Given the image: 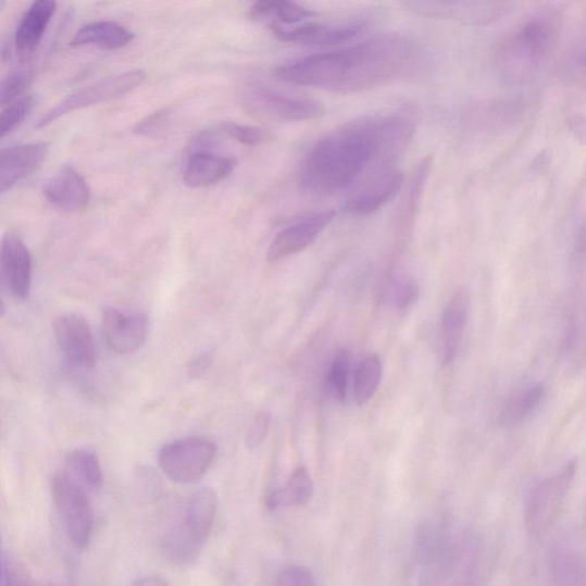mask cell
Masks as SVG:
<instances>
[{"instance_id": "obj_38", "label": "cell", "mask_w": 586, "mask_h": 586, "mask_svg": "<svg viewBox=\"0 0 586 586\" xmlns=\"http://www.w3.org/2000/svg\"><path fill=\"white\" fill-rule=\"evenodd\" d=\"M169 117V111L162 110L153 115L141 121L135 128V133L139 136L154 135L163 127Z\"/></svg>"}, {"instance_id": "obj_31", "label": "cell", "mask_w": 586, "mask_h": 586, "mask_svg": "<svg viewBox=\"0 0 586 586\" xmlns=\"http://www.w3.org/2000/svg\"><path fill=\"white\" fill-rule=\"evenodd\" d=\"M221 133L245 146H260L271 142L275 136L270 129L226 122L221 125Z\"/></svg>"}, {"instance_id": "obj_25", "label": "cell", "mask_w": 586, "mask_h": 586, "mask_svg": "<svg viewBox=\"0 0 586 586\" xmlns=\"http://www.w3.org/2000/svg\"><path fill=\"white\" fill-rule=\"evenodd\" d=\"M403 185V175L396 173L386 182L362 190L346 201L345 211L354 215L372 214L394 201Z\"/></svg>"}, {"instance_id": "obj_9", "label": "cell", "mask_w": 586, "mask_h": 586, "mask_svg": "<svg viewBox=\"0 0 586 586\" xmlns=\"http://www.w3.org/2000/svg\"><path fill=\"white\" fill-rule=\"evenodd\" d=\"M216 456L213 441L188 437L165 445L159 452V465L172 482L195 484L202 479Z\"/></svg>"}, {"instance_id": "obj_21", "label": "cell", "mask_w": 586, "mask_h": 586, "mask_svg": "<svg viewBox=\"0 0 586 586\" xmlns=\"http://www.w3.org/2000/svg\"><path fill=\"white\" fill-rule=\"evenodd\" d=\"M249 16L258 23L266 25L271 30H275L307 23L316 16V13L298 3L264 0V2L254 3L250 8Z\"/></svg>"}, {"instance_id": "obj_14", "label": "cell", "mask_w": 586, "mask_h": 586, "mask_svg": "<svg viewBox=\"0 0 586 586\" xmlns=\"http://www.w3.org/2000/svg\"><path fill=\"white\" fill-rule=\"evenodd\" d=\"M272 32L279 40L290 42V45L325 49L349 45L363 32V26L303 23Z\"/></svg>"}, {"instance_id": "obj_1", "label": "cell", "mask_w": 586, "mask_h": 586, "mask_svg": "<svg viewBox=\"0 0 586 586\" xmlns=\"http://www.w3.org/2000/svg\"><path fill=\"white\" fill-rule=\"evenodd\" d=\"M414 134L415 122L406 114L346 123L311 148L300 164L299 184L319 197L350 190L353 197L396 175Z\"/></svg>"}, {"instance_id": "obj_15", "label": "cell", "mask_w": 586, "mask_h": 586, "mask_svg": "<svg viewBox=\"0 0 586 586\" xmlns=\"http://www.w3.org/2000/svg\"><path fill=\"white\" fill-rule=\"evenodd\" d=\"M49 153V144L30 142L4 148L0 155V191L12 189L36 172Z\"/></svg>"}, {"instance_id": "obj_10", "label": "cell", "mask_w": 586, "mask_h": 586, "mask_svg": "<svg viewBox=\"0 0 586 586\" xmlns=\"http://www.w3.org/2000/svg\"><path fill=\"white\" fill-rule=\"evenodd\" d=\"M52 328L59 349L73 366L95 367L96 342L88 320L77 313H62L54 317Z\"/></svg>"}, {"instance_id": "obj_36", "label": "cell", "mask_w": 586, "mask_h": 586, "mask_svg": "<svg viewBox=\"0 0 586 586\" xmlns=\"http://www.w3.org/2000/svg\"><path fill=\"white\" fill-rule=\"evenodd\" d=\"M272 424V416L266 411H260L251 422L247 436L246 445L249 449H255L262 445L269 436Z\"/></svg>"}, {"instance_id": "obj_27", "label": "cell", "mask_w": 586, "mask_h": 586, "mask_svg": "<svg viewBox=\"0 0 586 586\" xmlns=\"http://www.w3.org/2000/svg\"><path fill=\"white\" fill-rule=\"evenodd\" d=\"M382 361L376 354L366 356L357 366L353 379V394L358 406L371 401L382 381Z\"/></svg>"}, {"instance_id": "obj_40", "label": "cell", "mask_w": 586, "mask_h": 586, "mask_svg": "<svg viewBox=\"0 0 586 586\" xmlns=\"http://www.w3.org/2000/svg\"><path fill=\"white\" fill-rule=\"evenodd\" d=\"M134 586H170L161 576L151 575L139 578Z\"/></svg>"}, {"instance_id": "obj_32", "label": "cell", "mask_w": 586, "mask_h": 586, "mask_svg": "<svg viewBox=\"0 0 586 586\" xmlns=\"http://www.w3.org/2000/svg\"><path fill=\"white\" fill-rule=\"evenodd\" d=\"M37 98L25 96L9 104L0 115V137L4 138L23 123L33 112Z\"/></svg>"}, {"instance_id": "obj_20", "label": "cell", "mask_w": 586, "mask_h": 586, "mask_svg": "<svg viewBox=\"0 0 586 586\" xmlns=\"http://www.w3.org/2000/svg\"><path fill=\"white\" fill-rule=\"evenodd\" d=\"M235 166L232 158L212 151H195L186 163L184 183L190 188L210 187L227 179Z\"/></svg>"}, {"instance_id": "obj_29", "label": "cell", "mask_w": 586, "mask_h": 586, "mask_svg": "<svg viewBox=\"0 0 586 586\" xmlns=\"http://www.w3.org/2000/svg\"><path fill=\"white\" fill-rule=\"evenodd\" d=\"M164 491L161 475L150 466H140L134 474L132 493L138 504H153Z\"/></svg>"}, {"instance_id": "obj_2", "label": "cell", "mask_w": 586, "mask_h": 586, "mask_svg": "<svg viewBox=\"0 0 586 586\" xmlns=\"http://www.w3.org/2000/svg\"><path fill=\"white\" fill-rule=\"evenodd\" d=\"M425 63L426 54L416 40L385 34L352 47L286 62L273 71V76L303 88L352 95L416 76Z\"/></svg>"}, {"instance_id": "obj_22", "label": "cell", "mask_w": 586, "mask_h": 586, "mask_svg": "<svg viewBox=\"0 0 586 586\" xmlns=\"http://www.w3.org/2000/svg\"><path fill=\"white\" fill-rule=\"evenodd\" d=\"M548 586H586V561L574 547L561 543L551 550Z\"/></svg>"}, {"instance_id": "obj_24", "label": "cell", "mask_w": 586, "mask_h": 586, "mask_svg": "<svg viewBox=\"0 0 586 586\" xmlns=\"http://www.w3.org/2000/svg\"><path fill=\"white\" fill-rule=\"evenodd\" d=\"M314 484L306 466L297 467L285 487L270 491L265 499L266 507L272 510L303 507L311 502Z\"/></svg>"}, {"instance_id": "obj_11", "label": "cell", "mask_w": 586, "mask_h": 586, "mask_svg": "<svg viewBox=\"0 0 586 586\" xmlns=\"http://www.w3.org/2000/svg\"><path fill=\"white\" fill-rule=\"evenodd\" d=\"M336 212L323 211L308 216L278 232L269 248L271 263L280 262L312 246L319 236L334 222Z\"/></svg>"}, {"instance_id": "obj_17", "label": "cell", "mask_w": 586, "mask_h": 586, "mask_svg": "<svg viewBox=\"0 0 586 586\" xmlns=\"http://www.w3.org/2000/svg\"><path fill=\"white\" fill-rule=\"evenodd\" d=\"M409 7L428 16L462 21L473 25L493 23L511 10L507 3L494 2L412 3Z\"/></svg>"}, {"instance_id": "obj_23", "label": "cell", "mask_w": 586, "mask_h": 586, "mask_svg": "<svg viewBox=\"0 0 586 586\" xmlns=\"http://www.w3.org/2000/svg\"><path fill=\"white\" fill-rule=\"evenodd\" d=\"M135 39V34L114 21H96L82 27L73 37V47L91 46L101 50L122 49Z\"/></svg>"}, {"instance_id": "obj_18", "label": "cell", "mask_w": 586, "mask_h": 586, "mask_svg": "<svg viewBox=\"0 0 586 586\" xmlns=\"http://www.w3.org/2000/svg\"><path fill=\"white\" fill-rule=\"evenodd\" d=\"M471 299L466 290L456 292L441 316L440 358L444 365L458 358L470 314Z\"/></svg>"}, {"instance_id": "obj_12", "label": "cell", "mask_w": 586, "mask_h": 586, "mask_svg": "<svg viewBox=\"0 0 586 586\" xmlns=\"http://www.w3.org/2000/svg\"><path fill=\"white\" fill-rule=\"evenodd\" d=\"M149 319L142 313H124L114 308L103 312L102 329L108 346L117 354L140 350L149 334Z\"/></svg>"}, {"instance_id": "obj_16", "label": "cell", "mask_w": 586, "mask_h": 586, "mask_svg": "<svg viewBox=\"0 0 586 586\" xmlns=\"http://www.w3.org/2000/svg\"><path fill=\"white\" fill-rule=\"evenodd\" d=\"M46 199L63 212H77L89 205L88 182L72 166H63L42 188Z\"/></svg>"}, {"instance_id": "obj_13", "label": "cell", "mask_w": 586, "mask_h": 586, "mask_svg": "<svg viewBox=\"0 0 586 586\" xmlns=\"http://www.w3.org/2000/svg\"><path fill=\"white\" fill-rule=\"evenodd\" d=\"M0 265L4 285L10 292L18 299H27L32 288L33 258L18 235L8 233L3 236Z\"/></svg>"}, {"instance_id": "obj_7", "label": "cell", "mask_w": 586, "mask_h": 586, "mask_svg": "<svg viewBox=\"0 0 586 586\" xmlns=\"http://www.w3.org/2000/svg\"><path fill=\"white\" fill-rule=\"evenodd\" d=\"M52 496L73 547L85 549L90 545L95 525L88 496L67 472H59L53 476Z\"/></svg>"}, {"instance_id": "obj_3", "label": "cell", "mask_w": 586, "mask_h": 586, "mask_svg": "<svg viewBox=\"0 0 586 586\" xmlns=\"http://www.w3.org/2000/svg\"><path fill=\"white\" fill-rule=\"evenodd\" d=\"M219 511V498L210 488H200L188 499L180 524L161 539L164 556L173 563L185 564L197 559L204 547Z\"/></svg>"}, {"instance_id": "obj_30", "label": "cell", "mask_w": 586, "mask_h": 586, "mask_svg": "<svg viewBox=\"0 0 586 586\" xmlns=\"http://www.w3.org/2000/svg\"><path fill=\"white\" fill-rule=\"evenodd\" d=\"M352 366V354L349 350H341L333 360L328 374V386L333 396L339 401H344L349 388Z\"/></svg>"}, {"instance_id": "obj_8", "label": "cell", "mask_w": 586, "mask_h": 586, "mask_svg": "<svg viewBox=\"0 0 586 586\" xmlns=\"http://www.w3.org/2000/svg\"><path fill=\"white\" fill-rule=\"evenodd\" d=\"M145 79V72L129 71L103 78L72 92L42 115L36 127H47L62 116L85 108L116 100L138 88Z\"/></svg>"}, {"instance_id": "obj_35", "label": "cell", "mask_w": 586, "mask_h": 586, "mask_svg": "<svg viewBox=\"0 0 586 586\" xmlns=\"http://www.w3.org/2000/svg\"><path fill=\"white\" fill-rule=\"evenodd\" d=\"M315 578L313 573L297 564H291L279 572L274 586H314Z\"/></svg>"}, {"instance_id": "obj_33", "label": "cell", "mask_w": 586, "mask_h": 586, "mask_svg": "<svg viewBox=\"0 0 586 586\" xmlns=\"http://www.w3.org/2000/svg\"><path fill=\"white\" fill-rule=\"evenodd\" d=\"M33 79V72L28 70L14 71L9 74L0 86V103L9 105L23 95Z\"/></svg>"}, {"instance_id": "obj_6", "label": "cell", "mask_w": 586, "mask_h": 586, "mask_svg": "<svg viewBox=\"0 0 586 586\" xmlns=\"http://www.w3.org/2000/svg\"><path fill=\"white\" fill-rule=\"evenodd\" d=\"M577 463L571 461L531 488L525 504V527L533 538L545 536L556 524L572 489Z\"/></svg>"}, {"instance_id": "obj_4", "label": "cell", "mask_w": 586, "mask_h": 586, "mask_svg": "<svg viewBox=\"0 0 586 586\" xmlns=\"http://www.w3.org/2000/svg\"><path fill=\"white\" fill-rule=\"evenodd\" d=\"M241 100L255 117L296 123L316 120L325 114V107L312 97L298 95L264 82H249L244 86Z\"/></svg>"}, {"instance_id": "obj_26", "label": "cell", "mask_w": 586, "mask_h": 586, "mask_svg": "<svg viewBox=\"0 0 586 586\" xmlns=\"http://www.w3.org/2000/svg\"><path fill=\"white\" fill-rule=\"evenodd\" d=\"M547 396L545 384H536L521 389L504 403L499 421L506 426L524 423Z\"/></svg>"}, {"instance_id": "obj_28", "label": "cell", "mask_w": 586, "mask_h": 586, "mask_svg": "<svg viewBox=\"0 0 586 586\" xmlns=\"http://www.w3.org/2000/svg\"><path fill=\"white\" fill-rule=\"evenodd\" d=\"M67 466L85 486L98 490L103 485L102 469L97 454L90 450L77 449L68 453Z\"/></svg>"}, {"instance_id": "obj_5", "label": "cell", "mask_w": 586, "mask_h": 586, "mask_svg": "<svg viewBox=\"0 0 586 586\" xmlns=\"http://www.w3.org/2000/svg\"><path fill=\"white\" fill-rule=\"evenodd\" d=\"M551 41V24L545 17H534L507 39L498 53V66L507 78L526 80L546 60Z\"/></svg>"}, {"instance_id": "obj_34", "label": "cell", "mask_w": 586, "mask_h": 586, "mask_svg": "<svg viewBox=\"0 0 586 586\" xmlns=\"http://www.w3.org/2000/svg\"><path fill=\"white\" fill-rule=\"evenodd\" d=\"M419 297V287L414 280L403 278L396 282L389 290V298L399 310L409 309Z\"/></svg>"}, {"instance_id": "obj_19", "label": "cell", "mask_w": 586, "mask_h": 586, "mask_svg": "<svg viewBox=\"0 0 586 586\" xmlns=\"http://www.w3.org/2000/svg\"><path fill=\"white\" fill-rule=\"evenodd\" d=\"M58 4L50 0H37L21 16L14 35L17 55L28 60L38 49L45 37Z\"/></svg>"}, {"instance_id": "obj_37", "label": "cell", "mask_w": 586, "mask_h": 586, "mask_svg": "<svg viewBox=\"0 0 586 586\" xmlns=\"http://www.w3.org/2000/svg\"><path fill=\"white\" fill-rule=\"evenodd\" d=\"M3 586H42L17 570L11 561L3 560Z\"/></svg>"}, {"instance_id": "obj_39", "label": "cell", "mask_w": 586, "mask_h": 586, "mask_svg": "<svg viewBox=\"0 0 586 586\" xmlns=\"http://www.w3.org/2000/svg\"><path fill=\"white\" fill-rule=\"evenodd\" d=\"M212 364V357L210 354H202L198 358H195L188 363L187 372L190 378L199 379L208 374L209 369Z\"/></svg>"}]
</instances>
